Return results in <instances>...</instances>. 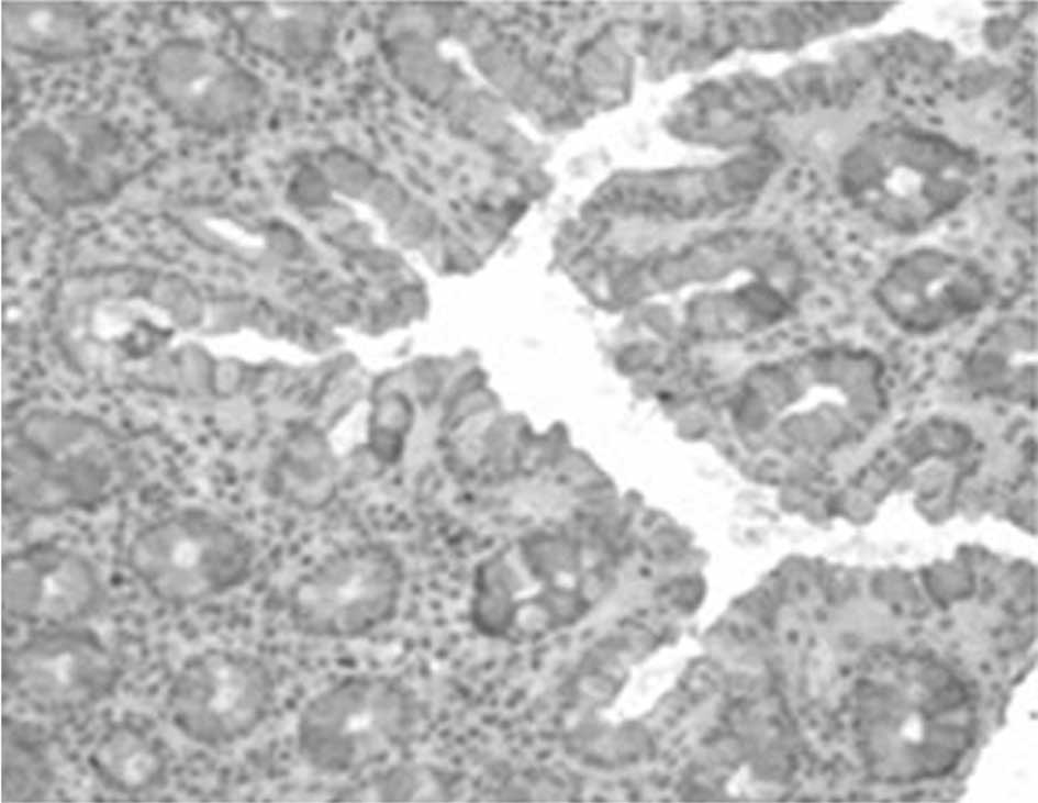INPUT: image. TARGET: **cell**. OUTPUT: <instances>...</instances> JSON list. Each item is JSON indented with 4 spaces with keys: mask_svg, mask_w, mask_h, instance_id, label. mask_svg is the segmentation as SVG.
Masks as SVG:
<instances>
[{
    "mask_svg": "<svg viewBox=\"0 0 1038 803\" xmlns=\"http://www.w3.org/2000/svg\"><path fill=\"white\" fill-rule=\"evenodd\" d=\"M276 679L258 657L213 648L190 657L169 689L177 728L191 740L224 747L250 737L270 716Z\"/></svg>",
    "mask_w": 1038,
    "mask_h": 803,
    "instance_id": "5",
    "label": "cell"
},
{
    "mask_svg": "<svg viewBox=\"0 0 1038 803\" xmlns=\"http://www.w3.org/2000/svg\"><path fill=\"white\" fill-rule=\"evenodd\" d=\"M3 38L20 53L67 59L81 56L94 43V24L81 7L62 2H4Z\"/></svg>",
    "mask_w": 1038,
    "mask_h": 803,
    "instance_id": "11",
    "label": "cell"
},
{
    "mask_svg": "<svg viewBox=\"0 0 1038 803\" xmlns=\"http://www.w3.org/2000/svg\"><path fill=\"white\" fill-rule=\"evenodd\" d=\"M148 79L158 101L186 122H213L230 111L225 66L192 45L174 42L160 47L148 66Z\"/></svg>",
    "mask_w": 1038,
    "mask_h": 803,
    "instance_id": "9",
    "label": "cell"
},
{
    "mask_svg": "<svg viewBox=\"0 0 1038 803\" xmlns=\"http://www.w3.org/2000/svg\"><path fill=\"white\" fill-rule=\"evenodd\" d=\"M395 557L375 544L325 554L291 582L287 614L300 634L347 640L367 636L394 615L401 592Z\"/></svg>",
    "mask_w": 1038,
    "mask_h": 803,
    "instance_id": "3",
    "label": "cell"
},
{
    "mask_svg": "<svg viewBox=\"0 0 1038 803\" xmlns=\"http://www.w3.org/2000/svg\"><path fill=\"white\" fill-rule=\"evenodd\" d=\"M1 588L4 611L32 625L76 622L88 615L100 598V581L89 561L48 544L5 557Z\"/></svg>",
    "mask_w": 1038,
    "mask_h": 803,
    "instance_id": "8",
    "label": "cell"
},
{
    "mask_svg": "<svg viewBox=\"0 0 1038 803\" xmlns=\"http://www.w3.org/2000/svg\"><path fill=\"white\" fill-rule=\"evenodd\" d=\"M127 473L124 449L76 426H32L3 453L4 498L29 512L94 504L116 492Z\"/></svg>",
    "mask_w": 1038,
    "mask_h": 803,
    "instance_id": "2",
    "label": "cell"
},
{
    "mask_svg": "<svg viewBox=\"0 0 1038 803\" xmlns=\"http://www.w3.org/2000/svg\"><path fill=\"white\" fill-rule=\"evenodd\" d=\"M90 765L107 787L122 793H139L163 778L166 758L155 738L137 727L116 725L98 739Z\"/></svg>",
    "mask_w": 1038,
    "mask_h": 803,
    "instance_id": "12",
    "label": "cell"
},
{
    "mask_svg": "<svg viewBox=\"0 0 1038 803\" xmlns=\"http://www.w3.org/2000/svg\"><path fill=\"white\" fill-rule=\"evenodd\" d=\"M869 294L892 327L926 338L983 313L996 298L997 282L971 258L920 248L893 258L873 279Z\"/></svg>",
    "mask_w": 1038,
    "mask_h": 803,
    "instance_id": "6",
    "label": "cell"
},
{
    "mask_svg": "<svg viewBox=\"0 0 1038 803\" xmlns=\"http://www.w3.org/2000/svg\"><path fill=\"white\" fill-rule=\"evenodd\" d=\"M1038 332L1034 317L1008 314L987 323L964 350L962 369L970 381L987 389L1024 393L1034 380Z\"/></svg>",
    "mask_w": 1038,
    "mask_h": 803,
    "instance_id": "10",
    "label": "cell"
},
{
    "mask_svg": "<svg viewBox=\"0 0 1038 803\" xmlns=\"http://www.w3.org/2000/svg\"><path fill=\"white\" fill-rule=\"evenodd\" d=\"M4 681L27 704L63 712L97 701L115 682V667L97 639L55 633L22 644L4 660Z\"/></svg>",
    "mask_w": 1038,
    "mask_h": 803,
    "instance_id": "7",
    "label": "cell"
},
{
    "mask_svg": "<svg viewBox=\"0 0 1038 803\" xmlns=\"http://www.w3.org/2000/svg\"><path fill=\"white\" fill-rule=\"evenodd\" d=\"M127 560L153 594L185 604L239 585L250 571L253 551L228 523L192 510L142 529L129 547Z\"/></svg>",
    "mask_w": 1038,
    "mask_h": 803,
    "instance_id": "4",
    "label": "cell"
},
{
    "mask_svg": "<svg viewBox=\"0 0 1038 803\" xmlns=\"http://www.w3.org/2000/svg\"><path fill=\"white\" fill-rule=\"evenodd\" d=\"M408 691L380 674H353L312 695L299 713L297 747L324 774L347 776L382 761L411 728Z\"/></svg>",
    "mask_w": 1038,
    "mask_h": 803,
    "instance_id": "1",
    "label": "cell"
}]
</instances>
